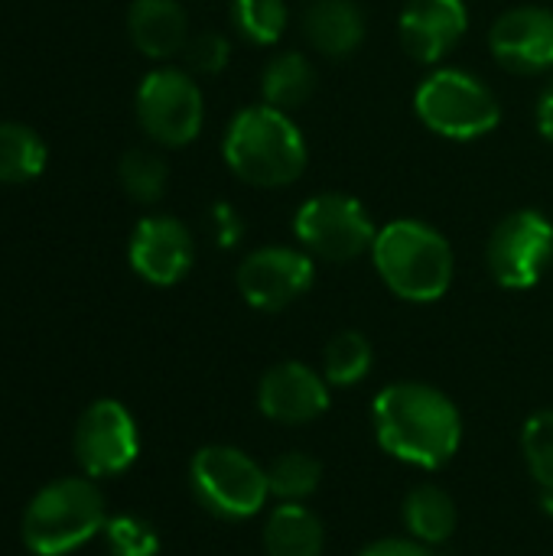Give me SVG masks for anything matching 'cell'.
Masks as SVG:
<instances>
[{
    "label": "cell",
    "instance_id": "1",
    "mask_svg": "<svg viewBox=\"0 0 553 556\" xmlns=\"http://www.w3.org/2000/svg\"><path fill=\"white\" fill-rule=\"evenodd\" d=\"M375 433L388 456L417 469H440L463 443V417L443 391L401 381L375 397Z\"/></svg>",
    "mask_w": 553,
    "mask_h": 556
},
{
    "label": "cell",
    "instance_id": "2",
    "mask_svg": "<svg viewBox=\"0 0 553 556\" xmlns=\"http://www.w3.org/2000/svg\"><path fill=\"white\" fill-rule=\"evenodd\" d=\"M225 163L238 179L257 189H280L303 176L306 140L287 111L271 104L244 108L225 134Z\"/></svg>",
    "mask_w": 553,
    "mask_h": 556
},
{
    "label": "cell",
    "instance_id": "3",
    "mask_svg": "<svg viewBox=\"0 0 553 556\" xmlns=\"http://www.w3.org/2000/svg\"><path fill=\"white\" fill-rule=\"evenodd\" d=\"M372 257L385 287L407 303H433L453 283V248L450 241L414 218L391 222L378 231Z\"/></svg>",
    "mask_w": 553,
    "mask_h": 556
},
{
    "label": "cell",
    "instance_id": "4",
    "mask_svg": "<svg viewBox=\"0 0 553 556\" xmlns=\"http://www.w3.org/2000/svg\"><path fill=\"white\" fill-rule=\"evenodd\" d=\"M108 525L104 495L88 479H59L33 495L23 511V544L36 556H65Z\"/></svg>",
    "mask_w": 553,
    "mask_h": 556
},
{
    "label": "cell",
    "instance_id": "5",
    "mask_svg": "<svg viewBox=\"0 0 553 556\" xmlns=\"http://www.w3.org/2000/svg\"><path fill=\"white\" fill-rule=\"evenodd\" d=\"M417 117L447 140H476L495 130L502 108L495 91L469 72L440 68L414 94Z\"/></svg>",
    "mask_w": 553,
    "mask_h": 556
},
{
    "label": "cell",
    "instance_id": "6",
    "mask_svg": "<svg viewBox=\"0 0 553 556\" xmlns=\"http://www.w3.org/2000/svg\"><path fill=\"white\" fill-rule=\"evenodd\" d=\"M189 482L199 505L225 521L254 518L271 495L267 472L235 446H202L192 456Z\"/></svg>",
    "mask_w": 553,
    "mask_h": 556
},
{
    "label": "cell",
    "instance_id": "7",
    "mask_svg": "<svg viewBox=\"0 0 553 556\" xmlns=\"http://www.w3.org/2000/svg\"><path fill=\"white\" fill-rule=\"evenodd\" d=\"M293 231L310 254L336 264L362 257L378 238L362 202L342 192H323L306 199L293 218Z\"/></svg>",
    "mask_w": 553,
    "mask_h": 556
},
{
    "label": "cell",
    "instance_id": "8",
    "mask_svg": "<svg viewBox=\"0 0 553 556\" xmlns=\"http://www.w3.org/2000/svg\"><path fill=\"white\" fill-rule=\"evenodd\" d=\"M553 261V225L535 208H521L505 215L489 244L486 264L489 274L505 290H531L551 267Z\"/></svg>",
    "mask_w": 553,
    "mask_h": 556
},
{
    "label": "cell",
    "instance_id": "9",
    "mask_svg": "<svg viewBox=\"0 0 553 556\" xmlns=\"http://www.w3.org/2000/svg\"><path fill=\"white\" fill-rule=\"evenodd\" d=\"M202 91L179 68H156L137 88V121L150 140L163 147H186L202 130Z\"/></svg>",
    "mask_w": 553,
    "mask_h": 556
},
{
    "label": "cell",
    "instance_id": "10",
    "mask_svg": "<svg viewBox=\"0 0 553 556\" xmlns=\"http://www.w3.org/2000/svg\"><path fill=\"white\" fill-rule=\"evenodd\" d=\"M72 450L88 479H111L127 472L140 453L130 410L117 401H95L75 424Z\"/></svg>",
    "mask_w": 553,
    "mask_h": 556
},
{
    "label": "cell",
    "instance_id": "11",
    "mask_svg": "<svg viewBox=\"0 0 553 556\" xmlns=\"http://www.w3.org/2000/svg\"><path fill=\"white\" fill-rule=\"evenodd\" d=\"M313 257L293 248H261L238 267L241 296L264 313L287 309L313 287Z\"/></svg>",
    "mask_w": 553,
    "mask_h": 556
},
{
    "label": "cell",
    "instance_id": "12",
    "mask_svg": "<svg viewBox=\"0 0 553 556\" xmlns=\"http://www.w3.org/2000/svg\"><path fill=\"white\" fill-rule=\"evenodd\" d=\"M127 257H130V267L137 270V277H143L147 283L173 287L189 274L196 244L183 222H176L169 215H150L134 228Z\"/></svg>",
    "mask_w": 553,
    "mask_h": 556
},
{
    "label": "cell",
    "instance_id": "13",
    "mask_svg": "<svg viewBox=\"0 0 553 556\" xmlns=\"http://www.w3.org/2000/svg\"><path fill=\"white\" fill-rule=\"evenodd\" d=\"M489 49L508 72L541 75L553 68V10L515 7L489 29Z\"/></svg>",
    "mask_w": 553,
    "mask_h": 556
},
{
    "label": "cell",
    "instance_id": "14",
    "mask_svg": "<svg viewBox=\"0 0 553 556\" xmlns=\"http://www.w3.org/2000/svg\"><path fill=\"white\" fill-rule=\"evenodd\" d=\"M257 407L274 424H313L329 410V381L303 362H284L261 378Z\"/></svg>",
    "mask_w": 553,
    "mask_h": 556
},
{
    "label": "cell",
    "instance_id": "15",
    "mask_svg": "<svg viewBox=\"0 0 553 556\" xmlns=\"http://www.w3.org/2000/svg\"><path fill=\"white\" fill-rule=\"evenodd\" d=\"M469 13L463 0H407L401 13V42L417 62H440L466 36Z\"/></svg>",
    "mask_w": 553,
    "mask_h": 556
},
{
    "label": "cell",
    "instance_id": "16",
    "mask_svg": "<svg viewBox=\"0 0 553 556\" xmlns=\"http://www.w3.org/2000/svg\"><path fill=\"white\" fill-rule=\"evenodd\" d=\"M127 33L147 59H169L189 42V16L179 0H134Z\"/></svg>",
    "mask_w": 553,
    "mask_h": 556
},
{
    "label": "cell",
    "instance_id": "17",
    "mask_svg": "<svg viewBox=\"0 0 553 556\" xmlns=\"http://www.w3.org/2000/svg\"><path fill=\"white\" fill-rule=\"evenodd\" d=\"M303 33L323 55L345 59L365 39V16L352 0H316L303 16Z\"/></svg>",
    "mask_w": 553,
    "mask_h": 556
},
{
    "label": "cell",
    "instance_id": "18",
    "mask_svg": "<svg viewBox=\"0 0 553 556\" xmlns=\"http://www.w3.org/2000/svg\"><path fill=\"white\" fill-rule=\"evenodd\" d=\"M323 541V521L300 502H284L264 525L267 556H319Z\"/></svg>",
    "mask_w": 553,
    "mask_h": 556
},
{
    "label": "cell",
    "instance_id": "19",
    "mask_svg": "<svg viewBox=\"0 0 553 556\" xmlns=\"http://www.w3.org/2000/svg\"><path fill=\"white\" fill-rule=\"evenodd\" d=\"M261 91H264V101L271 108H277V111L303 108L313 98V91H316V68H313V62L303 52L274 55L264 65Z\"/></svg>",
    "mask_w": 553,
    "mask_h": 556
},
{
    "label": "cell",
    "instance_id": "20",
    "mask_svg": "<svg viewBox=\"0 0 553 556\" xmlns=\"http://www.w3.org/2000/svg\"><path fill=\"white\" fill-rule=\"evenodd\" d=\"M404 525L420 544H443L456 531V505L440 485H417L404 502Z\"/></svg>",
    "mask_w": 553,
    "mask_h": 556
},
{
    "label": "cell",
    "instance_id": "21",
    "mask_svg": "<svg viewBox=\"0 0 553 556\" xmlns=\"http://www.w3.org/2000/svg\"><path fill=\"white\" fill-rule=\"evenodd\" d=\"M46 169V143L26 124L0 121V182H33Z\"/></svg>",
    "mask_w": 553,
    "mask_h": 556
},
{
    "label": "cell",
    "instance_id": "22",
    "mask_svg": "<svg viewBox=\"0 0 553 556\" xmlns=\"http://www.w3.org/2000/svg\"><path fill=\"white\" fill-rule=\"evenodd\" d=\"M368 371H372V342L362 332H352V329L332 336V342L326 345V355H323L326 381L336 384V388H352Z\"/></svg>",
    "mask_w": 553,
    "mask_h": 556
},
{
    "label": "cell",
    "instance_id": "23",
    "mask_svg": "<svg viewBox=\"0 0 553 556\" xmlns=\"http://www.w3.org/2000/svg\"><path fill=\"white\" fill-rule=\"evenodd\" d=\"M319 479H323V469L306 453H284L267 469L271 495H277L280 502H303V498H310L319 489Z\"/></svg>",
    "mask_w": 553,
    "mask_h": 556
},
{
    "label": "cell",
    "instance_id": "24",
    "mask_svg": "<svg viewBox=\"0 0 553 556\" xmlns=\"http://www.w3.org/2000/svg\"><path fill=\"white\" fill-rule=\"evenodd\" d=\"M231 20L248 42L274 46L287 29V3L284 0H235Z\"/></svg>",
    "mask_w": 553,
    "mask_h": 556
},
{
    "label": "cell",
    "instance_id": "25",
    "mask_svg": "<svg viewBox=\"0 0 553 556\" xmlns=\"http://www.w3.org/2000/svg\"><path fill=\"white\" fill-rule=\"evenodd\" d=\"M117 179L130 199L150 205L166 192V163L150 150H130L121 156Z\"/></svg>",
    "mask_w": 553,
    "mask_h": 556
},
{
    "label": "cell",
    "instance_id": "26",
    "mask_svg": "<svg viewBox=\"0 0 553 556\" xmlns=\"http://www.w3.org/2000/svg\"><path fill=\"white\" fill-rule=\"evenodd\" d=\"M521 446H525V459H528V469H531L535 482H538L541 489H551L553 485V414L551 410H541V414H535V417L525 424Z\"/></svg>",
    "mask_w": 553,
    "mask_h": 556
},
{
    "label": "cell",
    "instance_id": "27",
    "mask_svg": "<svg viewBox=\"0 0 553 556\" xmlns=\"http://www.w3.org/2000/svg\"><path fill=\"white\" fill-rule=\"evenodd\" d=\"M104 538H108V547L114 556L160 554V534L153 531V525H147L143 518H134V515L111 518L104 525Z\"/></svg>",
    "mask_w": 553,
    "mask_h": 556
},
{
    "label": "cell",
    "instance_id": "28",
    "mask_svg": "<svg viewBox=\"0 0 553 556\" xmlns=\"http://www.w3.org/2000/svg\"><path fill=\"white\" fill-rule=\"evenodd\" d=\"M186 62L192 72H202V75H215L228 65V39L218 36V33H199L186 42Z\"/></svg>",
    "mask_w": 553,
    "mask_h": 556
},
{
    "label": "cell",
    "instance_id": "29",
    "mask_svg": "<svg viewBox=\"0 0 553 556\" xmlns=\"http://www.w3.org/2000/svg\"><path fill=\"white\" fill-rule=\"evenodd\" d=\"M359 556H433V551L414 538H385V541H375L372 547H365Z\"/></svg>",
    "mask_w": 553,
    "mask_h": 556
},
{
    "label": "cell",
    "instance_id": "30",
    "mask_svg": "<svg viewBox=\"0 0 553 556\" xmlns=\"http://www.w3.org/2000/svg\"><path fill=\"white\" fill-rule=\"evenodd\" d=\"M538 130H541L544 140L553 143V81L541 91V98H538Z\"/></svg>",
    "mask_w": 553,
    "mask_h": 556
},
{
    "label": "cell",
    "instance_id": "31",
    "mask_svg": "<svg viewBox=\"0 0 553 556\" xmlns=\"http://www.w3.org/2000/svg\"><path fill=\"white\" fill-rule=\"evenodd\" d=\"M215 218H218V235H222V244H235L241 238V222L228 212V205H218L215 208Z\"/></svg>",
    "mask_w": 553,
    "mask_h": 556
},
{
    "label": "cell",
    "instance_id": "32",
    "mask_svg": "<svg viewBox=\"0 0 553 556\" xmlns=\"http://www.w3.org/2000/svg\"><path fill=\"white\" fill-rule=\"evenodd\" d=\"M541 508L553 518V485L551 489H541Z\"/></svg>",
    "mask_w": 553,
    "mask_h": 556
}]
</instances>
